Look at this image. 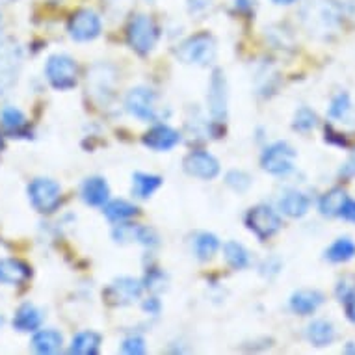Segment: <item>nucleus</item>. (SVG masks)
Instances as JSON below:
<instances>
[{
	"mask_svg": "<svg viewBox=\"0 0 355 355\" xmlns=\"http://www.w3.org/2000/svg\"><path fill=\"white\" fill-rule=\"evenodd\" d=\"M207 103H209V112L212 119L218 123L225 121V117H227V82L220 69L212 73Z\"/></svg>",
	"mask_w": 355,
	"mask_h": 355,
	"instance_id": "9b49d317",
	"label": "nucleus"
},
{
	"mask_svg": "<svg viewBox=\"0 0 355 355\" xmlns=\"http://www.w3.org/2000/svg\"><path fill=\"white\" fill-rule=\"evenodd\" d=\"M340 216H343L344 220L354 221L355 223V201L354 199L348 198V201H346V205H344V209H343V212H340Z\"/></svg>",
	"mask_w": 355,
	"mask_h": 355,
	"instance_id": "4c0bfd02",
	"label": "nucleus"
},
{
	"mask_svg": "<svg viewBox=\"0 0 355 355\" xmlns=\"http://www.w3.org/2000/svg\"><path fill=\"white\" fill-rule=\"evenodd\" d=\"M164 285H166V275H164L162 272H158V270H153L151 274L147 275L146 286L149 288V291L160 292V291H164Z\"/></svg>",
	"mask_w": 355,
	"mask_h": 355,
	"instance_id": "c9c22d12",
	"label": "nucleus"
},
{
	"mask_svg": "<svg viewBox=\"0 0 355 355\" xmlns=\"http://www.w3.org/2000/svg\"><path fill=\"white\" fill-rule=\"evenodd\" d=\"M45 76L56 89H71L76 86L75 60L65 54H54L45 65Z\"/></svg>",
	"mask_w": 355,
	"mask_h": 355,
	"instance_id": "1a4fd4ad",
	"label": "nucleus"
},
{
	"mask_svg": "<svg viewBox=\"0 0 355 355\" xmlns=\"http://www.w3.org/2000/svg\"><path fill=\"white\" fill-rule=\"evenodd\" d=\"M127 37L128 45L135 49L136 53L149 54L158 41L157 24L147 15H136L128 24Z\"/></svg>",
	"mask_w": 355,
	"mask_h": 355,
	"instance_id": "423d86ee",
	"label": "nucleus"
},
{
	"mask_svg": "<svg viewBox=\"0 0 355 355\" xmlns=\"http://www.w3.org/2000/svg\"><path fill=\"white\" fill-rule=\"evenodd\" d=\"M307 338L309 343L316 346V348H324L335 340V327L331 322L327 320H315L311 322L307 327Z\"/></svg>",
	"mask_w": 355,
	"mask_h": 355,
	"instance_id": "4be33fe9",
	"label": "nucleus"
},
{
	"mask_svg": "<svg viewBox=\"0 0 355 355\" xmlns=\"http://www.w3.org/2000/svg\"><path fill=\"white\" fill-rule=\"evenodd\" d=\"M218 248H220V242L212 233H199L192 240L193 255L198 257L199 261H209L218 251Z\"/></svg>",
	"mask_w": 355,
	"mask_h": 355,
	"instance_id": "bb28decb",
	"label": "nucleus"
},
{
	"mask_svg": "<svg viewBox=\"0 0 355 355\" xmlns=\"http://www.w3.org/2000/svg\"><path fill=\"white\" fill-rule=\"evenodd\" d=\"M309 207H311L309 196L297 190H288L279 199V210L288 218H302L309 212Z\"/></svg>",
	"mask_w": 355,
	"mask_h": 355,
	"instance_id": "6ab92c4d",
	"label": "nucleus"
},
{
	"mask_svg": "<svg viewBox=\"0 0 355 355\" xmlns=\"http://www.w3.org/2000/svg\"><path fill=\"white\" fill-rule=\"evenodd\" d=\"M346 201H348V196H346L343 188H331L329 192H326L320 198L318 209H320L322 216L335 218V216H340Z\"/></svg>",
	"mask_w": 355,
	"mask_h": 355,
	"instance_id": "5701e85b",
	"label": "nucleus"
},
{
	"mask_svg": "<svg viewBox=\"0 0 355 355\" xmlns=\"http://www.w3.org/2000/svg\"><path fill=\"white\" fill-rule=\"evenodd\" d=\"M62 346H64V337L54 329H41L32 338V348L37 354H58Z\"/></svg>",
	"mask_w": 355,
	"mask_h": 355,
	"instance_id": "412c9836",
	"label": "nucleus"
},
{
	"mask_svg": "<svg viewBox=\"0 0 355 355\" xmlns=\"http://www.w3.org/2000/svg\"><path fill=\"white\" fill-rule=\"evenodd\" d=\"M225 182L227 187H231L234 192L244 193L245 190H250L251 187V177L245 171H239V169H233L225 175Z\"/></svg>",
	"mask_w": 355,
	"mask_h": 355,
	"instance_id": "2f4dec72",
	"label": "nucleus"
},
{
	"mask_svg": "<svg viewBox=\"0 0 355 355\" xmlns=\"http://www.w3.org/2000/svg\"><path fill=\"white\" fill-rule=\"evenodd\" d=\"M162 184V179L158 175L151 173H135L132 175V193L138 199L151 198Z\"/></svg>",
	"mask_w": 355,
	"mask_h": 355,
	"instance_id": "393cba45",
	"label": "nucleus"
},
{
	"mask_svg": "<svg viewBox=\"0 0 355 355\" xmlns=\"http://www.w3.org/2000/svg\"><path fill=\"white\" fill-rule=\"evenodd\" d=\"M2 324H4V318H2V316H0V327H2Z\"/></svg>",
	"mask_w": 355,
	"mask_h": 355,
	"instance_id": "a18cd8bd",
	"label": "nucleus"
},
{
	"mask_svg": "<svg viewBox=\"0 0 355 355\" xmlns=\"http://www.w3.org/2000/svg\"><path fill=\"white\" fill-rule=\"evenodd\" d=\"M0 30H2V15H0Z\"/></svg>",
	"mask_w": 355,
	"mask_h": 355,
	"instance_id": "49530a36",
	"label": "nucleus"
},
{
	"mask_svg": "<svg viewBox=\"0 0 355 355\" xmlns=\"http://www.w3.org/2000/svg\"><path fill=\"white\" fill-rule=\"evenodd\" d=\"M346 315H348V318L355 324V297L352 300V302L346 303Z\"/></svg>",
	"mask_w": 355,
	"mask_h": 355,
	"instance_id": "79ce46f5",
	"label": "nucleus"
},
{
	"mask_svg": "<svg viewBox=\"0 0 355 355\" xmlns=\"http://www.w3.org/2000/svg\"><path fill=\"white\" fill-rule=\"evenodd\" d=\"M296 151L286 141H275L264 149L261 157L262 168L272 175H286L294 169Z\"/></svg>",
	"mask_w": 355,
	"mask_h": 355,
	"instance_id": "0eeeda50",
	"label": "nucleus"
},
{
	"mask_svg": "<svg viewBox=\"0 0 355 355\" xmlns=\"http://www.w3.org/2000/svg\"><path fill=\"white\" fill-rule=\"evenodd\" d=\"M116 69L108 64H97L87 73V92L99 105H108L116 95Z\"/></svg>",
	"mask_w": 355,
	"mask_h": 355,
	"instance_id": "20e7f679",
	"label": "nucleus"
},
{
	"mask_svg": "<svg viewBox=\"0 0 355 355\" xmlns=\"http://www.w3.org/2000/svg\"><path fill=\"white\" fill-rule=\"evenodd\" d=\"M0 149H2V136H0Z\"/></svg>",
	"mask_w": 355,
	"mask_h": 355,
	"instance_id": "de8ad7c7",
	"label": "nucleus"
},
{
	"mask_svg": "<svg viewBox=\"0 0 355 355\" xmlns=\"http://www.w3.org/2000/svg\"><path fill=\"white\" fill-rule=\"evenodd\" d=\"M322 303H324V294L318 291H311V288L294 292L291 297V309L300 316L313 315Z\"/></svg>",
	"mask_w": 355,
	"mask_h": 355,
	"instance_id": "f3484780",
	"label": "nucleus"
},
{
	"mask_svg": "<svg viewBox=\"0 0 355 355\" xmlns=\"http://www.w3.org/2000/svg\"><path fill=\"white\" fill-rule=\"evenodd\" d=\"M138 214V209H136V205L128 203L125 199H114L110 203L105 205V216L110 221H125L128 218H132V216Z\"/></svg>",
	"mask_w": 355,
	"mask_h": 355,
	"instance_id": "c85d7f7f",
	"label": "nucleus"
},
{
	"mask_svg": "<svg viewBox=\"0 0 355 355\" xmlns=\"http://www.w3.org/2000/svg\"><path fill=\"white\" fill-rule=\"evenodd\" d=\"M303 21L309 24L311 30H320V32H329L337 26L338 12L335 4L331 2H311L303 10Z\"/></svg>",
	"mask_w": 355,
	"mask_h": 355,
	"instance_id": "9d476101",
	"label": "nucleus"
},
{
	"mask_svg": "<svg viewBox=\"0 0 355 355\" xmlns=\"http://www.w3.org/2000/svg\"><path fill=\"white\" fill-rule=\"evenodd\" d=\"M179 141H181V135L168 125H157L144 136V146L158 153L173 149Z\"/></svg>",
	"mask_w": 355,
	"mask_h": 355,
	"instance_id": "2eb2a0df",
	"label": "nucleus"
},
{
	"mask_svg": "<svg viewBox=\"0 0 355 355\" xmlns=\"http://www.w3.org/2000/svg\"><path fill=\"white\" fill-rule=\"evenodd\" d=\"M101 348V335L95 331L78 333L71 343L69 354L75 355H95Z\"/></svg>",
	"mask_w": 355,
	"mask_h": 355,
	"instance_id": "b1692460",
	"label": "nucleus"
},
{
	"mask_svg": "<svg viewBox=\"0 0 355 355\" xmlns=\"http://www.w3.org/2000/svg\"><path fill=\"white\" fill-rule=\"evenodd\" d=\"M121 352L128 355H140L146 352V343H144V338L138 337V335H135V337H128L123 340Z\"/></svg>",
	"mask_w": 355,
	"mask_h": 355,
	"instance_id": "f704fd0d",
	"label": "nucleus"
},
{
	"mask_svg": "<svg viewBox=\"0 0 355 355\" xmlns=\"http://www.w3.org/2000/svg\"><path fill=\"white\" fill-rule=\"evenodd\" d=\"M141 292H144V285L138 279L119 277L106 291V296L110 297L116 305H128V303H135L136 300H140Z\"/></svg>",
	"mask_w": 355,
	"mask_h": 355,
	"instance_id": "4468645a",
	"label": "nucleus"
},
{
	"mask_svg": "<svg viewBox=\"0 0 355 355\" xmlns=\"http://www.w3.org/2000/svg\"><path fill=\"white\" fill-rule=\"evenodd\" d=\"M212 0H188V4L192 8L193 12H199V10H205V8L209 6Z\"/></svg>",
	"mask_w": 355,
	"mask_h": 355,
	"instance_id": "a19ab883",
	"label": "nucleus"
},
{
	"mask_svg": "<svg viewBox=\"0 0 355 355\" xmlns=\"http://www.w3.org/2000/svg\"><path fill=\"white\" fill-rule=\"evenodd\" d=\"M23 47L12 37L0 40V95L6 94L17 82L23 67Z\"/></svg>",
	"mask_w": 355,
	"mask_h": 355,
	"instance_id": "f03ea898",
	"label": "nucleus"
},
{
	"mask_svg": "<svg viewBox=\"0 0 355 355\" xmlns=\"http://www.w3.org/2000/svg\"><path fill=\"white\" fill-rule=\"evenodd\" d=\"M144 309H146L147 313H151V315H158V311H160V302H158L157 297H151V300H147L144 303Z\"/></svg>",
	"mask_w": 355,
	"mask_h": 355,
	"instance_id": "ea45409f",
	"label": "nucleus"
},
{
	"mask_svg": "<svg viewBox=\"0 0 355 355\" xmlns=\"http://www.w3.org/2000/svg\"><path fill=\"white\" fill-rule=\"evenodd\" d=\"M110 198V188L103 177H89L82 184V199L92 207H105Z\"/></svg>",
	"mask_w": 355,
	"mask_h": 355,
	"instance_id": "a211bd4d",
	"label": "nucleus"
},
{
	"mask_svg": "<svg viewBox=\"0 0 355 355\" xmlns=\"http://www.w3.org/2000/svg\"><path fill=\"white\" fill-rule=\"evenodd\" d=\"M0 123L8 132H21L26 127V116L15 106H4L0 110Z\"/></svg>",
	"mask_w": 355,
	"mask_h": 355,
	"instance_id": "c756f323",
	"label": "nucleus"
},
{
	"mask_svg": "<svg viewBox=\"0 0 355 355\" xmlns=\"http://www.w3.org/2000/svg\"><path fill=\"white\" fill-rule=\"evenodd\" d=\"M335 294L340 303L352 302L355 297V275H344L343 279H338Z\"/></svg>",
	"mask_w": 355,
	"mask_h": 355,
	"instance_id": "473e14b6",
	"label": "nucleus"
},
{
	"mask_svg": "<svg viewBox=\"0 0 355 355\" xmlns=\"http://www.w3.org/2000/svg\"><path fill=\"white\" fill-rule=\"evenodd\" d=\"M275 4H279V6H288V4H294L296 0H274Z\"/></svg>",
	"mask_w": 355,
	"mask_h": 355,
	"instance_id": "37998d69",
	"label": "nucleus"
},
{
	"mask_svg": "<svg viewBox=\"0 0 355 355\" xmlns=\"http://www.w3.org/2000/svg\"><path fill=\"white\" fill-rule=\"evenodd\" d=\"M125 108L128 114L141 119V121H162L169 112L160 105L158 95L149 87H132L125 99Z\"/></svg>",
	"mask_w": 355,
	"mask_h": 355,
	"instance_id": "f257e3e1",
	"label": "nucleus"
},
{
	"mask_svg": "<svg viewBox=\"0 0 355 355\" xmlns=\"http://www.w3.org/2000/svg\"><path fill=\"white\" fill-rule=\"evenodd\" d=\"M184 171L203 181H212L220 173V162L210 153L192 151L184 158Z\"/></svg>",
	"mask_w": 355,
	"mask_h": 355,
	"instance_id": "ddd939ff",
	"label": "nucleus"
},
{
	"mask_svg": "<svg viewBox=\"0 0 355 355\" xmlns=\"http://www.w3.org/2000/svg\"><path fill=\"white\" fill-rule=\"evenodd\" d=\"M346 354H355V343L346 344Z\"/></svg>",
	"mask_w": 355,
	"mask_h": 355,
	"instance_id": "c03bdc74",
	"label": "nucleus"
},
{
	"mask_svg": "<svg viewBox=\"0 0 355 355\" xmlns=\"http://www.w3.org/2000/svg\"><path fill=\"white\" fill-rule=\"evenodd\" d=\"M318 125V117L311 108H300L296 112V117H294V128L300 130V132H309V130H313V128Z\"/></svg>",
	"mask_w": 355,
	"mask_h": 355,
	"instance_id": "7c9ffc66",
	"label": "nucleus"
},
{
	"mask_svg": "<svg viewBox=\"0 0 355 355\" xmlns=\"http://www.w3.org/2000/svg\"><path fill=\"white\" fill-rule=\"evenodd\" d=\"M69 34L75 41H92L101 34V17L92 10L76 12L69 21Z\"/></svg>",
	"mask_w": 355,
	"mask_h": 355,
	"instance_id": "f8f14e48",
	"label": "nucleus"
},
{
	"mask_svg": "<svg viewBox=\"0 0 355 355\" xmlns=\"http://www.w3.org/2000/svg\"><path fill=\"white\" fill-rule=\"evenodd\" d=\"M177 58L188 65L212 64L216 60V41L210 34H196L177 49Z\"/></svg>",
	"mask_w": 355,
	"mask_h": 355,
	"instance_id": "7ed1b4c3",
	"label": "nucleus"
},
{
	"mask_svg": "<svg viewBox=\"0 0 355 355\" xmlns=\"http://www.w3.org/2000/svg\"><path fill=\"white\" fill-rule=\"evenodd\" d=\"M245 225L259 240H268L283 227V221L272 207L257 205L245 216Z\"/></svg>",
	"mask_w": 355,
	"mask_h": 355,
	"instance_id": "39448f33",
	"label": "nucleus"
},
{
	"mask_svg": "<svg viewBox=\"0 0 355 355\" xmlns=\"http://www.w3.org/2000/svg\"><path fill=\"white\" fill-rule=\"evenodd\" d=\"M326 140L333 141V144H337L340 147H346V140L338 132H333L331 127H326Z\"/></svg>",
	"mask_w": 355,
	"mask_h": 355,
	"instance_id": "58836bf2",
	"label": "nucleus"
},
{
	"mask_svg": "<svg viewBox=\"0 0 355 355\" xmlns=\"http://www.w3.org/2000/svg\"><path fill=\"white\" fill-rule=\"evenodd\" d=\"M355 257V242L352 239H337L326 250V259L331 262H346Z\"/></svg>",
	"mask_w": 355,
	"mask_h": 355,
	"instance_id": "cd10ccee",
	"label": "nucleus"
},
{
	"mask_svg": "<svg viewBox=\"0 0 355 355\" xmlns=\"http://www.w3.org/2000/svg\"><path fill=\"white\" fill-rule=\"evenodd\" d=\"M30 277V268L19 259H0V285L19 286Z\"/></svg>",
	"mask_w": 355,
	"mask_h": 355,
	"instance_id": "dca6fc26",
	"label": "nucleus"
},
{
	"mask_svg": "<svg viewBox=\"0 0 355 355\" xmlns=\"http://www.w3.org/2000/svg\"><path fill=\"white\" fill-rule=\"evenodd\" d=\"M28 196L30 201H32V207L37 212L49 214V212H54L60 205L62 188L53 179H35V181L30 182Z\"/></svg>",
	"mask_w": 355,
	"mask_h": 355,
	"instance_id": "6e6552de",
	"label": "nucleus"
},
{
	"mask_svg": "<svg viewBox=\"0 0 355 355\" xmlns=\"http://www.w3.org/2000/svg\"><path fill=\"white\" fill-rule=\"evenodd\" d=\"M349 95L348 94H338L333 97L331 106H329V117L333 119H343L349 110Z\"/></svg>",
	"mask_w": 355,
	"mask_h": 355,
	"instance_id": "72a5a7b5",
	"label": "nucleus"
},
{
	"mask_svg": "<svg viewBox=\"0 0 355 355\" xmlns=\"http://www.w3.org/2000/svg\"><path fill=\"white\" fill-rule=\"evenodd\" d=\"M338 175H340L343 179H352V177H355V151H352L348 160L343 164V168H340Z\"/></svg>",
	"mask_w": 355,
	"mask_h": 355,
	"instance_id": "e433bc0d",
	"label": "nucleus"
},
{
	"mask_svg": "<svg viewBox=\"0 0 355 355\" xmlns=\"http://www.w3.org/2000/svg\"><path fill=\"white\" fill-rule=\"evenodd\" d=\"M223 255H225V261L231 268L234 270H244L251 266V257L250 251L245 250L244 245L239 244V242H227L223 245Z\"/></svg>",
	"mask_w": 355,
	"mask_h": 355,
	"instance_id": "a878e982",
	"label": "nucleus"
},
{
	"mask_svg": "<svg viewBox=\"0 0 355 355\" xmlns=\"http://www.w3.org/2000/svg\"><path fill=\"white\" fill-rule=\"evenodd\" d=\"M43 322V313L32 303H24L17 309L15 318H13V327L21 333H32L40 329Z\"/></svg>",
	"mask_w": 355,
	"mask_h": 355,
	"instance_id": "aec40b11",
	"label": "nucleus"
}]
</instances>
